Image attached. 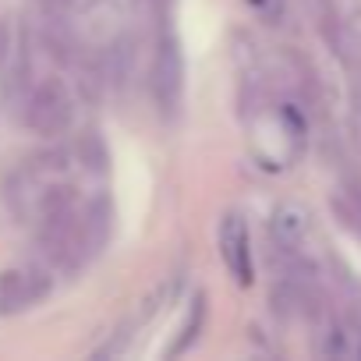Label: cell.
Returning a JSON list of instances; mask_svg holds the SVG:
<instances>
[{"label":"cell","instance_id":"6da1fadb","mask_svg":"<svg viewBox=\"0 0 361 361\" xmlns=\"http://www.w3.org/2000/svg\"><path fill=\"white\" fill-rule=\"evenodd\" d=\"M54 290V269L18 266L0 276V312H25Z\"/></svg>","mask_w":361,"mask_h":361},{"label":"cell","instance_id":"7a4b0ae2","mask_svg":"<svg viewBox=\"0 0 361 361\" xmlns=\"http://www.w3.org/2000/svg\"><path fill=\"white\" fill-rule=\"evenodd\" d=\"M152 85H156V99L166 114H177L180 96H185V57L173 36H163L159 54H156V71H152Z\"/></svg>","mask_w":361,"mask_h":361},{"label":"cell","instance_id":"3957f363","mask_svg":"<svg viewBox=\"0 0 361 361\" xmlns=\"http://www.w3.org/2000/svg\"><path fill=\"white\" fill-rule=\"evenodd\" d=\"M29 124L43 135H61L71 124V99L57 82L36 89V96L29 99Z\"/></svg>","mask_w":361,"mask_h":361},{"label":"cell","instance_id":"277c9868","mask_svg":"<svg viewBox=\"0 0 361 361\" xmlns=\"http://www.w3.org/2000/svg\"><path fill=\"white\" fill-rule=\"evenodd\" d=\"M220 255L241 283L252 280V241H248V227L238 213L224 216V224H220Z\"/></svg>","mask_w":361,"mask_h":361},{"label":"cell","instance_id":"5b68a950","mask_svg":"<svg viewBox=\"0 0 361 361\" xmlns=\"http://www.w3.org/2000/svg\"><path fill=\"white\" fill-rule=\"evenodd\" d=\"M11 61H15V29L8 18H0V75L4 78L11 71Z\"/></svg>","mask_w":361,"mask_h":361}]
</instances>
